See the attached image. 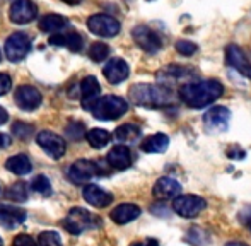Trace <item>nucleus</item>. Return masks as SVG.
Wrapping results in <instances>:
<instances>
[{
	"label": "nucleus",
	"instance_id": "39",
	"mask_svg": "<svg viewBox=\"0 0 251 246\" xmlns=\"http://www.w3.org/2000/svg\"><path fill=\"white\" fill-rule=\"evenodd\" d=\"M7 120H9V115H7V111L0 106V125H5Z\"/></svg>",
	"mask_w": 251,
	"mask_h": 246
},
{
	"label": "nucleus",
	"instance_id": "26",
	"mask_svg": "<svg viewBox=\"0 0 251 246\" xmlns=\"http://www.w3.org/2000/svg\"><path fill=\"white\" fill-rule=\"evenodd\" d=\"M67 24H69V21L63 16H60V14H47L45 17H41L40 29L43 33H58Z\"/></svg>",
	"mask_w": 251,
	"mask_h": 246
},
{
	"label": "nucleus",
	"instance_id": "23",
	"mask_svg": "<svg viewBox=\"0 0 251 246\" xmlns=\"http://www.w3.org/2000/svg\"><path fill=\"white\" fill-rule=\"evenodd\" d=\"M140 216V207L135 203H122V205L115 207L109 214V217L113 219V222L116 224H128L132 221H135Z\"/></svg>",
	"mask_w": 251,
	"mask_h": 246
},
{
	"label": "nucleus",
	"instance_id": "15",
	"mask_svg": "<svg viewBox=\"0 0 251 246\" xmlns=\"http://www.w3.org/2000/svg\"><path fill=\"white\" fill-rule=\"evenodd\" d=\"M26 210L16 205H7V203H0V226L5 229H16L21 224L26 222Z\"/></svg>",
	"mask_w": 251,
	"mask_h": 246
},
{
	"label": "nucleus",
	"instance_id": "12",
	"mask_svg": "<svg viewBox=\"0 0 251 246\" xmlns=\"http://www.w3.org/2000/svg\"><path fill=\"white\" fill-rule=\"evenodd\" d=\"M229 120H231V111L224 106H215L210 108L207 113L203 115V123H205V128L208 132H226L229 126Z\"/></svg>",
	"mask_w": 251,
	"mask_h": 246
},
{
	"label": "nucleus",
	"instance_id": "5",
	"mask_svg": "<svg viewBox=\"0 0 251 246\" xmlns=\"http://www.w3.org/2000/svg\"><path fill=\"white\" fill-rule=\"evenodd\" d=\"M87 27L93 34L101 38H113L120 33L122 26L120 23L111 16H106V14H96V16H91L87 19Z\"/></svg>",
	"mask_w": 251,
	"mask_h": 246
},
{
	"label": "nucleus",
	"instance_id": "41",
	"mask_svg": "<svg viewBox=\"0 0 251 246\" xmlns=\"http://www.w3.org/2000/svg\"><path fill=\"white\" fill-rule=\"evenodd\" d=\"M226 246H248L246 243H241V241H231V243H227Z\"/></svg>",
	"mask_w": 251,
	"mask_h": 246
},
{
	"label": "nucleus",
	"instance_id": "11",
	"mask_svg": "<svg viewBox=\"0 0 251 246\" xmlns=\"http://www.w3.org/2000/svg\"><path fill=\"white\" fill-rule=\"evenodd\" d=\"M132 36H133V40H135V43L139 45L146 53L154 55V53H157L162 47V41H161V38H159V34L147 26H137L135 29H133Z\"/></svg>",
	"mask_w": 251,
	"mask_h": 246
},
{
	"label": "nucleus",
	"instance_id": "25",
	"mask_svg": "<svg viewBox=\"0 0 251 246\" xmlns=\"http://www.w3.org/2000/svg\"><path fill=\"white\" fill-rule=\"evenodd\" d=\"M5 168L10 171V173L17 174V176H24V174L31 173L33 164H31V161L27 156H24V154H17V156H12L10 159H7Z\"/></svg>",
	"mask_w": 251,
	"mask_h": 246
},
{
	"label": "nucleus",
	"instance_id": "21",
	"mask_svg": "<svg viewBox=\"0 0 251 246\" xmlns=\"http://www.w3.org/2000/svg\"><path fill=\"white\" fill-rule=\"evenodd\" d=\"M84 200H86L89 205H94L98 209H102V207H108L109 203L113 202V195L106 190H102L101 186L98 185H87L82 192Z\"/></svg>",
	"mask_w": 251,
	"mask_h": 246
},
{
	"label": "nucleus",
	"instance_id": "10",
	"mask_svg": "<svg viewBox=\"0 0 251 246\" xmlns=\"http://www.w3.org/2000/svg\"><path fill=\"white\" fill-rule=\"evenodd\" d=\"M38 17V5L33 0H14L9 10V19L16 24H27Z\"/></svg>",
	"mask_w": 251,
	"mask_h": 246
},
{
	"label": "nucleus",
	"instance_id": "14",
	"mask_svg": "<svg viewBox=\"0 0 251 246\" xmlns=\"http://www.w3.org/2000/svg\"><path fill=\"white\" fill-rule=\"evenodd\" d=\"M16 104L24 111H34L41 104V93L33 86H21L17 87L14 94Z\"/></svg>",
	"mask_w": 251,
	"mask_h": 246
},
{
	"label": "nucleus",
	"instance_id": "9",
	"mask_svg": "<svg viewBox=\"0 0 251 246\" xmlns=\"http://www.w3.org/2000/svg\"><path fill=\"white\" fill-rule=\"evenodd\" d=\"M36 142L51 159H60L65 154V140L60 135L50 132V130H43L36 135Z\"/></svg>",
	"mask_w": 251,
	"mask_h": 246
},
{
	"label": "nucleus",
	"instance_id": "27",
	"mask_svg": "<svg viewBox=\"0 0 251 246\" xmlns=\"http://www.w3.org/2000/svg\"><path fill=\"white\" fill-rule=\"evenodd\" d=\"M139 137H140V128L137 125H133V123H125V125L118 126L115 130V139L123 144L135 142Z\"/></svg>",
	"mask_w": 251,
	"mask_h": 246
},
{
	"label": "nucleus",
	"instance_id": "28",
	"mask_svg": "<svg viewBox=\"0 0 251 246\" xmlns=\"http://www.w3.org/2000/svg\"><path fill=\"white\" fill-rule=\"evenodd\" d=\"M86 139L91 147H94V149H102V147H104L106 144H109V140H111V133L102 128H93L87 132Z\"/></svg>",
	"mask_w": 251,
	"mask_h": 246
},
{
	"label": "nucleus",
	"instance_id": "33",
	"mask_svg": "<svg viewBox=\"0 0 251 246\" xmlns=\"http://www.w3.org/2000/svg\"><path fill=\"white\" fill-rule=\"evenodd\" d=\"M38 245L40 246H62L60 234L55 231H43L38 238Z\"/></svg>",
	"mask_w": 251,
	"mask_h": 246
},
{
	"label": "nucleus",
	"instance_id": "31",
	"mask_svg": "<svg viewBox=\"0 0 251 246\" xmlns=\"http://www.w3.org/2000/svg\"><path fill=\"white\" fill-rule=\"evenodd\" d=\"M31 186H33L34 192L40 193V195H43V197H50L51 192H53L50 180H48L47 176H43V174H40V176L34 178L33 183H31Z\"/></svg>",
	"mask_w": 251,
	"mask_h": 246
},
{
	"label": "nucleus",
	"instance_id": "30",
	"mask_svg": "<svg viewBox=\"0 0 251 246\" xmlns=\"http://www.w3.org/2000/svg\"><path fill=\"white\" fill-rule=\"evenodd\" d=\"M9 198L14 200V202L17 203H23L27 200V186L26 183H23V181H17V183H14L12 186H9Z\"/></svg>",
	"mask_w": 251,
	"mask_h": 246
},
{
	"label": "nucleus",
	"instance_id": "1",
	"mask_svg": "<svg viewBox=\"0 0 251 246\" xmlns=\"http://www.w3.org/2000/svg\"><path fill=\"white\" fill-rule=\"evenodd\" d=\"M224 94V87L219 80H190V82L181 84L179 87V99L190 108H205L217 101Z\"/></svg>",
	"mask_w": 251,
	"mask_h": 246
},
{
	"label": "nucleus",
	"instance_id": "34",
	"mask_svg": "<svg viewBox=\"0 0 251 246\" xmlns=\"http://www.w3.org/2000/svg\"><path fill=\"white\" fill-rule=\"evenodd\" d=\"M12 133L16 137H19V139L27 140L34 135V128L31 125H27V123L17 122V123H14V126H12Z\"/></svg>",
	"mask_w": 251,
	"mask_h": 246
},
{
	"label": "nucleus",
	"instance_id": "32",
	"mask_svg": "<svg viewBox=\"0 0 251 246\" xmlns=\"http://www.w3.org/2000/svg\"><path fill=\"white\" fill-rule=\"evenodd\" d=\"M65 135L69 137L70 140H80L87 135L86 133V128H84V123L80 122H72L67 125L65 128Z\"/></svg>",
	"mask_w": 251,
	"mask_h": 246
},
{
	"label": "nucleus",
	"instance_id": "20",
	"mask_svg": "<svg viewBox=\"0 0 251 246\" xmlns=\"http://www.w3.org/2000/svg\"><path fill=\"white\" fill-rule=\"evenodd\" d=\"M155 198L159 200H169V198H175V197L181 195V185L178 183L176 180L173 178H159L154 185V190H152Z\"/></svg>",
	"mask_w": 251,
	"mask_h": 246
},
{
	"label": "nucleus",
	"instance_id": "42",
	"mask_svg": "<svg viewBox=\"0 0 251 246\" xmlns=\"http://www.w3.org/2000/svg\"><path fill=\"white\" fill-rule=\"evenodd\" d=\"M62 2L69 3V5H77V3H80L82 0H62Z\"/></svg>",
	"mask_w": 251,
	"mask_h": 246
},
{
	"label": "nucleus",
	"instance_id": "22",
	"mask_svg": "<svg viewBox=\"0 0 251 246\" xmlns=\"http://www.w3.org/2000/svg\"><path fill=\"white\" fill-rule=\"evenodd\" d=\"M50 45H55V47H65V48H69L70 51L77 53V51L82 50L84 40L79 33H75V31H72V33H65V34L55 33L50 38Z\"/></svg>",
	"mask_w": 251,
	"mask_h": 246
},
{
	"label": "nucleus",
	"instance_id": "2",
	"mask_svg": "<svg viewBox=\"0 0 251 246\" xmlns=\"http://www.w3.org/2000/svg\"><path fill=\"white\" fill-rule=\"evenodd\" d=\"M130 99L137 106L144 108H162L171 103V91L166 86L152 84H137L130 89Z\"/></svg>",
	"mask_w": 251,
	"mask_h": 246
},
{
	"label": "nucleus",
	"instance_id": "29",
	"mask_svg": "<svg viewBox=\"0 0 251 246\" xmlns=\"http://www.w3.org/2000/svg\"><path fill=\"white\" fill-rule=\"evenodd\" d=\"M109 57V47L102 41H96L89 48V58L93 62H104Z\"/></svg>",
	"mask_w": 251,
	"mask_h": 246
},
{
	"label": "nucleus",
	"instance_id": "13",
	"mask_svg": "<svg viewBox=\"0 0 251 246\" xmlns=\"http://www.w3.org/2000/svg\"><path fill=\"white\" fill-rule=\"evenodd\" d=\"M195 75L193 70H190L188 67L181 65H168L157 72V80L161 82V86H175L178 82H190V79Z\"/></svg>",
	"mask_w": 251,
	"mask_h": 246
},
{
	"label": "nucleus",
	"instance_id": "44",
	"mask_svg": "<svg viewBox=\"0 0 251 246\" xmlns=\"http://www.w3.org/2000/svg\"><path fill=\"white\" fill-rule=\"evenodd\" d=\"M0 246H3V240H2V238H0Z\"/></svg>",
	"mask_w": 251,
	"mask_h": 246
},
{
	"label": "nucleus",
	"instance_id": "40",
	"mask_svg": "<svg viewBox=\"0 0 251 246\" xmlns=\"http://www.w3.org/2000/svg\"><path fill=\"white\" fill-rule=\"evenodd\" d=\"M144 246H159V241H157V240H152V238H149V240L144 241Z\"/></svg>",
	"mask_w": 251,
	"mask_h": 246
},
{
	"label": "nucleus",
	"instance_id": "37",
	"mask_svg": "<svg viewBox=\"0 0 251 246\" xmlns=\"http://www.w3.org/2000/svg\"><path fill=\"white\" fill-rule=\"evenodd\" d=\"M12 87V80H10V75L7 74H0V96L7 94Z\"/></svg>",
	"mask_w": 251,
	"mask_h": 246
},
{
	"label": "nucleus",
	"instance_id": "6",
	"mask_svg": "<svg viewBox=\"0 0 251 246\" xmlns=\"http://www.w3.org/2000/svg\"><path fill=\"white\" fill-rule=\"evenodd\" d=\"M205 207H207V202L197 195H178L173 202V210L186 219L197 217L201 210H205Z\"/></svg>",
	"mask_w": 251,
	"mask_h": 246
},
{
	"label": "nucleus",
	"instance_id": "38",
	"mask_svg": "<svg viewBox=\"0 0 251 246\" xmlns=\"http://www.w3.org/2000/svg\"><path fill=\"white\" fill-rule=\"evenodd\" d=\"M10 146V137H7L5 133H0V149Z\"/></svg>",
	"mask_w": 251,
	"mask_h": 246
},
{
	"label": "nucleus",
	"instance_id": "36",
	"mask_svg": "<svg viewBox=\"0 0 251 246\" xmlns=\"http://www.w3.org/2000/svg\"><path fill=\"white\" fill-rule=\"evenodd\" d=\"M12 246H40V245L31 236H27V234H17L12 241Z\"/></svg>",
	"mask_w": 251,
	"mask_h": 246
},
{
	"label": "nucleus",
	"instance_id": "7",
	"mask_svg": "<svg viewBox=\"0 0 251 246\" xmlns=\"http://www.w3.org/2000/svg\"><path fill=\"white\" fill-rule=\"evenodd\" d=\"M67 176L72 183L82 185L86 181H89L94 176H101L100 166H98V161H87V159H79L69 168L67 171Z\"/></svg>",
	"mask_w": 251,
	"mask_h": 246
},
{
	"label": "nucleus",
	"instance_id": "19",
	"mask_svg": "<svg viewBox=\"0 0 251 246\" xmlns=\"http://www.w3.org/2000/svg\"><path fill=\"white\" fill-rule=\"evenodd\" d=\"M106 161H108V164L113 170H128L132 166V152H130V149L126 146H115L108 152Z\"/></svg>",
	"mask_w": 251,
	"mask_h": 246
},
{
	"label": "nucleus",
	"instance_id": "16",
	"mask_svg": "<svg viewBox=\"0 0 251 246\" xmlns=\"http://www.w3.org/2000/svg\"><path fill=\"white\" fill-rule=\"evenodd\" d=\"M226 60L234 70H238L241 75H245L246 79H251V62L245 55V51L236 45H229L226 48Z\"/></svg>",
	"mask_w": 251,
	"mask_h": 246
},
{
	"label": "nucleus",
	"instance_id": "8",
	"mask_svg": "<svg viewBox=\"0 0 251 246\" xmlns=\"http://www.w3.org/2000/svg\"><path fill=\"white\" fill-rule=\"evenodd\" d=\"M31 50V38L26 33H14L5 41V55L10 62H21Z\"/></svg>",
	"mask_w": 251,
	"mask_h": 246
},
{
	"label": "nucleus",
	"instance_id": "3",
	"mask_svg": "<svg viewBox=\"0 0 251 246\" xmlns=\"http://www.w3.org/2000/svg\"><path fill=\"white\" fill-rule=\"evenodd\" d=\"M128 103L120 96H101L91 108V113L98 120H118L126 113Z\"/></svg>",
	"mask_w": 251,
	"mask_h": 246
},
{
	"label": "nucleus",
	"instance_id": "4",
	"mask_svg": "<svg viewBox=\"0 0 251 246\" xmlns=\"http://www.w3.org/2000/svg\"><path fill=\"white\" fill-rule=\"evenodd\" d=\"M101 226V221L98 216H93L89 210L80 209V207H75V209H70L69 216L63 221V227L69 231L70 234H82L84 231L89 229H96V227Z\"/></svg>",
	"mask_w": 251,
	"mask_h": 246
},
{
	"label": "nucleus",
	"instance_id": "18",
	"mask_svg": "<svg viewBox=\"0 0 251 246\" xmlns=\"http://www.w3.org/2000/svg\"><path fill=\"white\" fill-rule=\"evenodd\" d=\"M102 74L108 79V82L111 84H120L130 75V67L128 63L122 58H113L106 63V67L102 69Z\"/></svg>",
	"mask_w": 251,
	"mask_h": 246
},
{
	"label": "nucleus",
	"instance_id": "17",
	"mask_svg": "<svg viewBox=\"0 0 251 246\" xmlns=\"http://www.w3.org/2000/svg\"><path fill=\"white\" fill-rule=\"evenodd\" d=\"M100 94H101V86L96 77L93 75L84 77L82 82H80V103H82L84 110L91 111L93 104L101 98Z\"/></svg>",
	"mask_w": 251,
	"mask_h": 246
},
{
	"label": "nucleus",
	"instance_id": "43",
	"mask_svg": "<svg viewBox=\"0 0 251 246\" xmlns=\"http://www.w3.org/2000/svg\"><path fill=\"white\" fill-rule=\"evenodd\" d=\"M132 246H144V243H133Z\"/></svg>",
	"mask_w": 251,
	"mask_h": 246
},
{
	"label": "nucleus",
	"instance_id": "24",
	"mask_svg": "<svg viewBox=\"0 0 251 246\" xmlns=\"http://www.w3.org/2000/svg\"><path fill=\"white\" fill-rule=\"evenodd\" d=\"M169 146V139L164 133H154V135H149L142 140L140 144V149L147 154H161L168 149Z\"/></svg>",
	"mask_w": 251,
	"mask_h": 246
},
{
	"label": "nucleus",
	"instance_id": "35",
	"mask_svg": "<svg viewBox=\"0 0 251 246\" xmlns=\"http://www.w3.org/2000/svg\"><path fill=\"white\" fill-rule=\"evenodd\" d=\"M197 50H199V48H197V45L193 43V41L179 40L178 43H176V51H178L179 55H183V57H192Z\"/></svg>",
	"mask_w": 251,
	"mask_h": 246
}]
</instances>
